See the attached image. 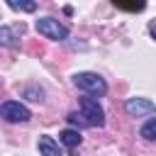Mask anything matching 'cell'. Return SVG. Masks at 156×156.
<instances>
[{
    "label": "cell",
    "instance_id": "1",
    "mask_svg": "<svg viewBox=\"0 0 156 156\" xmlns=\"http://www.w3.org/2000/svg\"><path fill=\"white\" fill-rule=\"evenodd\" d=\"M73 83H76V88H80L85 95H93V98H100V95L107 93L105 78H100V76L93 73V71H80V73H76V76H73Z\"/></svg>",
    "mask_w": 156,
    "mask_h": 156
},
{
    "label": "cell",
    "instance_id": "2",
    "mask_svg": "<svg viewBox=\"0 0 156 156\" xmlns=\"http://www.w3.org/2000/svg\"><path fill=\"white\" fill-rule=\"evenodd\" d=\"M78 107H80V117H83L85 127H102L105 124V112H102V107L98 105V100L93 95L80 98Z\"/></svg>",
    "mask_w": 156,
    "mask_h": 156
},
{
    "label": "cell",
    "instance_id": "3",
    "mask_svg": "<svg viewBox=\"0 0 156 156\" xmlns=\"http://www.w3.org/2000/svg\"><path fill=\"white\" fill-rule=\"evenodd\" d=\"M37 32H39L41 37L56 39V41L68 39V29H66L58 20H54V17H41V20H37Z\"/></svg>",
    "mask_w": 156,
    "mask_h": 156
},
{
    "label": "cell",
    "instance_id": "4",
    "mask_svg": "<svg viewBox=\"0 0 156 156\" xmlns=\"http://www.w3.org/2000/svg\"><path fill=\"white\" fill-rule=\"evenodd\" d=\"M0 117L7 119V122H12V124H20V122H29L32 112H29L22 102H17V100H7V102L0 105Z\"/></svg>",
    "mask_w": 156,
    "mask_h": 156
},
{
    "label": "cell",
    "instance_id": "5",
    "mask_svg": "<svg viewBox=\"0 0 156 156\" xmlns=\"http://www.w3.org/2000/svg\"><path fill=\"white\" fill-rule=\"evenodd\" d=\"M124 110L129 117H149V115H156V105L146 98H129L124 102Z\"/></svg>",
    "mask_w": 156,
    "mask_h": 156
},
{
    "label": "cell",
    "instance_id": "6",
    "mask_svg": "<svg viewBox=\"0 0 156 156\" xmlns=\"http://www.w3.org/2000/svg\"><path fill=\"white\" fill-rule=\"evenodd\" d=\"M39 154L41 156H63L61 149H58V141H54L49 134H41L39 136Z\"/></svg>",
    "mask_w": 156,
    "mask_h": 156
},
{
    "label": "cell",
    "instance_id": "7",
    "mask_svg": "<svg viewBox=\"0 0 156 156\" xmlns=\"http://www.w3.org/2000/svg\"><path fill=\"white\" fill-rule=\"evenodd\" d=\"M58 141H61L66 149H76V146L83 141V136H80L78 129H63V132L58 134Z\"/></svg>",
    "mask_w": 156,
    "mask_h": 156
},
{
    "label": "cell",
    "instance_id": "8",
    "mask_svg": "<svg viewBox=\"0 0 156 156\" xmlns=\"http://www.w3.org/2000/svg\"><path fill=\"white\" fill-rule=\"evenodd\" d=\"M7 5L17 12H34L37 10V2L34 0H7Z\"/></svg>",
    "mask_w": 156,
    "mask_h": 156
},
{
    "label": "cell",
    "instance_id": "9",
    "mask_svg": "<svg viewBox=\"0 0 156 156\" xmlns=\"http://www.w3.org/2000/svg\"><path fill=\"white\" fill-rule=\"evenodd\" d=\"M0 46H7V49L17 46V37L10 27H0Z\"/></svg>",
    "mask_w": 156,
    "mask_h": 156
},
{
    "label": "cell",
    "instance_id": "10",
    "mask_svg": "<svg viewBox=\"0 0 156 156\" xmlns=\"http://www.w3.org/2000/svg\"><path fill=\"white\" fill-rule=\"evenodd\" d=\"M139 134H141V139H146V141H156V117L149 119V122L139 129Z\"/></svg>",
    "mask_w": 156,
    "mask_h": 156
},
{
    "label": "cell",
    "instance_id": "11",
    "mask_svg": "<svg viewBox=\"0 0 156 156\" xmlns=\"http://www.w3.org/2000/svg\"><path fill=\"white\" fill-rule=\"evenodd\" d=\"M24 95H27L29 100H34V102L44 100V90H41V88H39V90H37V88H27V90H24Z\"/></svg>",
    "mask_w": 156,
    "mask_h": 156
},
{
    "label": "cell",
    "instance_id": "12",
    "mask_svg": "<svg viewBox=\"0 0 156 156\" xmlns=\"http://www.w3.org/2000/svg\"><path fill=\"white\" fill-rule=\"evenodd\" d=\"M115 5H119V7H127L129 10V2L127 0H112ZM132 5H134V10H144V0H132Z\"/></svg>",
    "mask_w": 156,
    "mask_h": 156
},
{
    "label": "cell",
    "instance_id": "13",
    "mask_svg": "<svg viewBox=\"0 0 156 156\" xmlns=\"http://www.w3.org/2000/svg\"><path fill=\"white\" fill-rule=\"evenodd\" d=\"M151 34H154V39H156V22L151 24Z\"/></svg>",
    "mask_w": 156,
    "mask_h": 156
}]
</instances>
